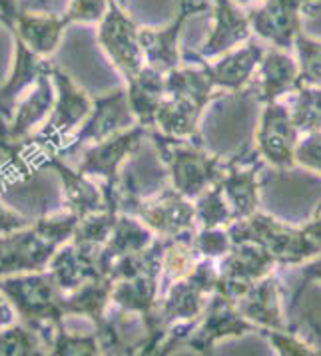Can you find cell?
Returning a JSON list of instances; mask_svg holds the SVG:
<instances>
[{
	"instance_id": "f35d334b",
	"label": "cell",
	"mask_w": 321,
	"mask_h": 356,
	"mask_svg": "<svg viewBox=\"0 0 321 356\" xmlns=\"http://www.w3.org/2000/svg\"><path fill=\"white\" fill-rule=\"evenodd\" d=\"M22 227H26V221L20 215L13 213L10 209L0 205V233H13Z\"/></svg>"
},
{
	"instance_id": "9a60e30c",
	"label": "cell",
	"mask_w": 321,
	"mask_h": 356,
	"mask_svg": "<svg viewBox=\"0 0 321 356\" xmlns=\"http://www.w3.org/2000/svg\"><path fill=\"white\" fill-rule=\"evenodd\" d=\"M56 249V243L44 239L34 227L18 233L13 231L6 237H0V277L13 273L44 271Z\"/></svg>"
},
{
	"instance_id": "ffe728a7",
	"label": "cell",
	"mask_w": 321,
	"mask_h": 356,
	"mask_svg": "<svg viewBox=\"0 0 321 356\" xmlns=\"http://www.w3.org/2000/svg\"><path fill=\"white\" fill-rule=\"evenodd\" d=\"M278 277L267 275L258 283L249 286L248 291L235 300L240 313L260 328H276V330H290L281 313L279 300Z\"/></svg>"
},
{
	"instance_id": "5b68a950",
	"label": "cell",
	"mask_w": 321,
	"mask_h": 356,
	"mask_svg": "<svg viewBox=\"0 0 321 356\" xmlns=\"http://www.w3.org/2000/svg\"><path fill=\"white\" fill-rule=\"evenodd\" d=\"M118 211L138 217L160 237H175L186 231H196V205L175 189H166L160 197L144 201L118 189Z\"/></svg>"
},
{
	"instance_id": "9c48e42d",
	"label": "cell",
	"mask_w": 321,
	"mask_h": 356,
	"mask_svg": "<svg viewBox=\"0 0 321 356\" xmlns=\"http://www.w3.org/2000/svg\"><path fill=\"white\" fill-rule=\"evenodd\" d=\"M311 0H263L258 8L248 10L249 26L256 36L290 50L304 29L306 6Z\"/></svg>"
},
{
	"instance_id": "5bb4252c",
	"label": "cell",
	"mask_w": 321,
	"mask_h": 356,
	"mask_svg": "<svg viewBox=\"0 0 321 356\" xmlns=\"http://www.w3.org/2000/svg\"><path fill=\"white\" fill-rule=\"evenodd\" d=\"M214 2V26L208 36L204 46L198 54H194L196 60H214L221 54L234 50L237 46L246 44L251 38V26L246 10L234 0H212Z\"/></svg>"
},
{
	"instance_id": "4fadbf2b",
	"label": "cell",
	"mask_w": 321,
	"mask_h": 356,
	"mask_svg": "<svg viewBox=\"0 0 321 356\" xmlns=\"http://www.w3.org/2000/svg\"><path fill=\"white\" fill-rule=\"evenodd\" d=\"M50 76L58 86L60 96L48 124L36 136V142L46 147H50V143L54 145L64 142V138H68L78 128V124L84 122V118H88L92 112L90 98L72 84V80L64 72L50 64Z\"/></svg>"
},
{
	"instance_id": "b9f144b4",
	"label": "cell",
	"mask_w": 321,
	"mask_h": 356,
	"mask_svg": "<svg viewBox=\"0 0 321 356\" xmlns=\"http://www.w3.org/2000/svg\"><path fill=\"white\" fill-rule=\"evenodd\" d=\"M234 2H237L240 6H246V4H251V2H256V0H234Z\"/></svg>"
},
{
	"instance_id": "d4e9b609",
	"label": "cell",
	"mask_w": 321,
	"mask_h": 356,
	"mask_svg": "<svg viewBox=\"0 0 321 356\" xmlns=\"http://www.w3.org/2000/svg\"><path fill=\"white\" fill-rule=\"evenodd\" d=\"M50 165H54L60 171L62 179H64V193H66V200L70 203V209L74 213L78 215L80 219L86 217L90 213H96V211H102L108 209L106 205V197H104V191H100L94 184H90L86 179L84 173H72L68 168H64L58 159H50Z\"/></svg>"
},
{
	"instance_id": "e575fe53",
	"label": "cell",
	"mask_w": 321,
	"mask_h": 356,
	"mask_svg": "<svg viewBox=\"0 0 321 356\" xmlns=\"http://www.w3.org/2000/svg\"><path fill=\"white\" fill-rule=\"evenodd\" d=\"M293 157H295V163L321 173V129L304 134V138L295 145Z\"/></svg>"
},
{
	"instance_id": "4dcf8cb0",
	"label": "cell",
	"mask_w": 321,
	"mask_h": 356,
	"mask_svg": "<svg viewBox=\"0 0 321 356\" xmlns=\"http://www.w3.org/2000/svg\"><path fill=\"white\" fill-rule=\"evenodd\" d=\"M191 243L198 255L214 261L226 255L234 245L228 227H202L198 233H194Z\"/></svg>"
},
{
	"instance_id": "4316f807",
	"label": "cell",
	"mask_w": 321,
	"mask_h": 356,
	"mask_svg": "<svg viewBox=\"0 0 321 356\" xmlns=\"http://www.w3.org/2000/svg\"><path fill=\"white\" fill-rule=\"evenodd\" d=\"M152 243H154L152 229L144 225L142 221H138L134 215L120 211L114 229L110 233V239L106 241L104 249L108 257L114 261L116 257L144 251Z\"/></svg>"
},
{
	"instance_id": "74e56055",
	"label": "cell",
	"mask_w": 321,
	"mask_h": 356,
	"mask_svg": "<svg viewBox=\"0 0 321 356\" xmlns=\"http://www.w3.org/2000/svg\"><path fill=\"white\" fill-rule=\"evenodd\" d=\"M311 281H320L321 283V253L315 261H311V263L304 265V269H302V281H299V285H297L295 293H293V302H297V300H299L302 293H304V289H306L307 283H311Z\"/></svg>"
},
{
	"instance_id": "d6986e66",
	"label": "cell",
	"mask_w": 321,
	"mask_h": 356,
	"mask_svg": "<svg viewBox=\"0 0 321 356\" xmlns=\"http://www.w3.org/2000/svg\"><path fill=\"white\" fill-rule=\"evenodd\" d=\"M262 163H253L249 168L237 165V157L224 163V173L218 184L224 189V197L232 207L234 221L248 219L256 211H260V181L258 173Z\"/></svg>"
},
{
	"instance_id": "ac0fdd59",
	"label": "cell",
	"mask_w": 321,
	"mask_h": 356,
	"mask_svg": "<svg viewBox=\"0 0 321 356\" xmlns=\"http://www.w3.org/2000/svg\"><path fill=\"white\" fill-rule=\"evenodd\" d=\"M258 78H260L258 100L262 104L278 102L281 96L295 92L304 84L299 62L293 60L290 50H283L278 46L265 48L262 62L258 66Z\"/></svg>"
},
{
	"instance_id": "d6a6232c",
	"label": "cell",
	"mask_w": 321,
	"mask_h": 356,
	"mask_svg": "<svg viewBox=\"0 0 321 356\" xmlns=\"http://www.w3.org/2000/svg\"><path fill=\"white\" fill-rule=\"evenodd\" d=\"M78 223H80V217L72 211V213L60 215V217L40 219V221L36 223L34 231H36L38 235H42L44 239L56 243V245H62V243H66V239L74 237Z\"/></svg>"
},
{
	"instance_id": "d590c367",
	"label": "cell",
	"mask_w": 321,
	"mask_h": 356,
	"mask_svg": "<svg viewBox=\"0 0 321 356\" xmlns=\"http://www.w3.org/2000/svg\"><path fill=\"white\" fill-rule=\"evenodd\" d=\"M52 353L54 355H96L100 353V344L98 339L88 337V339H74L68 337L62 328L54 332V341H52Z\"/></svg>"
},
{
	"instance_id": "484cf974",
	"label": "cell",
	"mask_w": 321,
	"mask_h": 356,
	"mask_svg": "<svg viewBox=\"0 0 321 356\" xmlns=\"http://www.w3.org/2000/svg\"><path fill=\"white\" fill-rule=\"evenodd\" d=\"M194 233L196 231H186L175 237H170L166 243L164 255H162V273H160V295L168 286L188 277L191 269L196 267V249H194Z\"/></svg>"
},
{
	"instance_id": "2e32d148",
	"label": "cell",
	"mask_w": 321,
	"mask_h": 356,
	"mask_svg": "<svg viewBox=\"0 0 321 356\" xmlns=\"http://www.w3.org/2000/svg\"><path fill=\"white\" fill-rule=\"evenodd\" d=\"M0 20L13 30L20 42L29 46L40 58L50 56L58 48L64 29L70 24L66 16H34L18 10L15 2H10L4 10H0Z\"/></svg>"
},
{
	"instance_id": "60d3db41",
	"label": "cell",
	"mask_w": 321,
	"mask_h": 356,
	"mask_svg": "<svg viewBox=\"0 0 321 356\" xmlns=\"http://www.w3.org/2000/svg\"><path fill=\"white\" fill-rule=\"evenodd\" d=\"M321 10V0H311L306 6V15L307 16H315Z\"/></svg>"
},
{
	"instance_id": "7a4b0ae2",
	"label": "cell",
	"mask_w": 321,
	"mask_h": 356,
	"mask_svg": "<svg viewBox=\"0 0 321 356\" xmlns=\"http://www.w3.org/2000/svg\"><path fill=\"white\" fill-rule=\"evenodd\" d=\"M232 243L251 241L262 245L278 259L281 267H297L321 253V215L302 227L285 225L272 215L256 211L248 219L228 225Z\"/></svg>"
},
{
	"instance_id": "e0dca14e",
	"label": "cell",
	"mask_w": 321,
	"mask_h": 356,
	"mask_svg": "<svg viewBox=\"0 0 321 356\" xmlns=\"http://www.w3.org/2000/svg\"><path fill=\"white\" fill-rule=\"evenodd\" d=\"M134 122H136V118L132 114L126 92H116L108 98H100L94 102V110L90 112V120L72 140V149L84 145V143L102 142L122 129L132 128Z\"/></svg>"
},
{
	"instance_id": "ba28073f",
	"label": "cell",
	"mask_w": 321,
	"mask_h": 356,
	"mask_svg": "<svg viewBox=\"0 0 321 356\" xmlns=\"http://www.w3.org/2000/svg\"><path fill=\"white\" fill-rule=\"evenodd\" d=\"M278 259L274 253L263 249L262 245L251 241L234 243L218 267V291L237 300L253 283H258L260 279L274 271Z\"/></svg>"
},
{
	"instance_id": "83f0119b",
	"label": "cell",
	"mask_w": 321,
	"mask_h": 356,
	"mask_svg": "<svg viewBox=\"0 0 321 356\" xmlns=\"http://www.w3.org/2000/svg\"><path fill=\"white\" fill-rule=\"evenodd\" d=\"M196 221L202 227H228L234 223L232 207L224 197V189L218 181L208 187L204 193L196 197Z\"/></svg>"
},
{
	"instance_id": "7402d4cb",
	"label": "cell",
	"mask_w": 321,
	"mask_h": 356,
	"mask_svg": "<svg viewBox=\"0 0 321 356\" xmlns=\"http://www.w3.org/2000/svg\"><path fill=\"white\" fill-rule=\"evenodd\" d=\"M112 300L120 309L140 314L148 330L154 325L160 300V273H142L132 279L116 281L112 286Z\"/></svg>"
},
{
	"instance_id": "8d00e7d4",
	"label": "cell",
	"mask_w": 321,
	"mask_h": 356,
	"mask_svg": "<svg viewBox=\"0 0 321 356\" xmlns=\"http://www.w3.org/2000/svg\"><path fill=\"white\" fill-rule=\"evenodd\" d=\"M108 10V0H72L66 20L72 22H100Z\"/></svg>"
},
{
	"instance_id": "44dd1931",
	"label": "cell",
	"mask_w": 321,
	"mask_h": 356,
	"mask_svg": "<svg viewBox=\"0 0 321 356\" xmlns=\"http://www.w3.org/2000/svg\"><path fill=\"white\" fill-rule=\"evenodd\" d=\"M263 52L265 48L262 44L249 38L244 46H237L234 50L221 54L216 64H208V70L216 88L228 92H240L258 72Z\"/></svg>"
},
{
	"instance_id": "6da1fadb",
	"label": "cell",
	"mask_w": 321,
	"mask_h": 356,
	"mask_svg": "<svg viewBox=\"0 0 321 356\" xmlns=\"http://www.w3.org/2000/svg\"><path fill=\"white\" fill-rule=\"evenodd\" d=\"M216 90L205 60L198 68L178 66L168 72L166 94L156 114V126L162 136L172 140H200L198 122L205 106L218 98Z\"/></svg>"
},
{
	"instance_id": "52a82bcc",
	"label": "cell",
	"mask_w": 321,
	"mask_h": 356,
	"mask_svg": "<svg viewBox=\"0 0 321 356\" xmlns=\"http://www.w3.org/2000/svg\"><path fill=\"white\" fill-rule=\"evenodd\" d=\"M140 29L130 16L122 10L118 0H108V10L100 20L98 42L118 70L130 82L146 66L144 50L138 38Z\"/></svg>"
},
{
	"instance_id": "f546056e",
	"label": "cell",
	"mask_w": 321,
	"mask_h": 356,
	"mask_svg": "<svg viewBox=\"0 0 321 356\" xmlns=\"http://www.w3.org/2000/svg\"><path fill=\"white\" fill-rule=\"evenodd\" d=\"M293 48L299 58L302 82L321 88V42L311 40L302 32V34H297Z\"/></svg>"
},
{
	"instance_id": "ab89813d",
	"label": "cell",
	"mask_w": 321,
	"mask_h": 356,
	"mask_svg": "<svg viewBox=\"0 0 321 356\" xmlns=\"http://www.w3.org/2000/svg\"><path fill=\"white\" fill-rule=\"evenodd\" d=\"M15 323V309L10 307V300L0 291V328L10 327Z\"/></svg>"
},
{
	"instance_id": "3957f363",
	"label": "cell",
	"mask_w": 321,
	"mask_h": 356,
	"mask_svg": "<svg viewBox=\"0 0 321 356\" xmlns=\"http://www.w3.org/2000/svg\"><path fill=\"white\" fill-rule=\"evenodd\" d=\"M0 291L10 300L15 311L38 337L54 332V325L62 318V291L50 271H34V275L0 279Z\"/></svg>"
},
{
	"instance_id": "cb8c5ba5",
	"label": "cell",
	"mask_w": 321,
	"mask_h": 356,
	"mask_svg": "<svg viewBox=\"0 0 321 356\" xmlns=\"http://www.w3.org/2000/svg\"><path fill=\"white\" fill-rule=\"evenodd\" d=\"M52 102H54V94H52V84H50V62H48V68L36 80V90L32 94H29V98L22 100V104L18 106L15 124L8 129L10 142L24 138L30 129L34 128L44 115L50 112Z\"/></svg>"
},
{
	"instance_id": "30bf717a",
	"label": "cell",
	"mask_w": 321,
	"mask_h": 356,
	"mask_svg": "<svg viewBox=\"0 0 321 356\" xmlns=\"http://www.w3.org/2000/svg\"><path fill=\"white\" fill-rule=\"evenodd\" d=\"M299 129L295 128L292 112L279 104L269 102L263 104L260 128L256 134L258 142V156L263 157L267 163L279 170H290L295 165V145L299 142Z\"/></svg>"
},
{
	"instance_id": "f1b7e54d",
	"label": "cell",
	"mask_w": 321,
	"mask_h": 356,
	"mask_svg": "<svg viewBox=\"0 0 321 356\" xmlns=\"http://www.w3.org/2000/svg\"><path fill=\"white\" fill-rule=\"evenodd\" d=\"M292 120L299 134L320 131L321 129V88L302 84L295 90L292 104Z\"/></svg>"
},
{
	"instance_id": "7c38bea8",
	"label": "cell",
	"mask_w": 321,
	"mask_h": 356,
	"mask_svg": "<svg viewBox=\"0 0 321 356\" xmlns=\"http://www.w3.org/2000/svg\"><path fill=\"white\" fill-rule=\"evenodd\" d=\"M146 136H150V129L138 124L118 131L102 142L94 143L84 154V161L80 163V173L102 177L106 181L104 189H116L120 163L140 147Z\"/></svg>"
},
{
	"instance_id": "8992f818",
	"label": "cell",
	"mask_w": 321,
	"mask_h": 356,
	"mask_svg": "<svg viewBox=\"0 0 321 356\" xmlns=\"http://www.w3.org/2000/svg\"><path fill=\"white\" fill-rule=\"evenodd\" d=\"M260 330L262 328L240 313L235 299L221 291H214L205 305L204 313L198 318L196 327L191 328L184 344L190 346L194 353L210 355L214 346L224 339L242 337V334L260 332Z\"/></svg>"
},
{
	"instance_id": "603a6c76",
	"label": "cell",
	"mask_w": 321,
	"mask_h": 356,
	"mask_svg": "<svg viewBox=\"0 0 321 356\" xmlns=\"http://www.w3.org/2000/svg\"><path fill=\"white\" fill-rule=\"evenodd\" d=\"M128 104L136 122L144 128H156V114L166 94V74L144 66L128 82Z\"/></svg>"
},
{
	"instance_id": "7bdbcfd3",
	"label": "cell",
	"mask_w": 321,
	"mask_h": 356,
	"mask_svg": "<svg viewBox=\"0 0 321 356\" xmlns=\"http://www.w3.org/2000/svg\"><path fill=\"white\" fill-rule=\"evenodd\" d=\"M0 4H2V0H0Z\"/></svg>"
},
{
	"instance_id": "1f68e13d",
	"label": "cell",
	"mask_w": 321,
	"mask_h": 356,
	"mask_svg": "<svg viewBox=\"0 0 321 356\" xmlns=\"http://www.w3.org/2000/svg\"><path fill=\"white\" fill-rule=\"evenodd\" d=\"M260 334L265 337L269 344L276 348V353L281 356H311L318 355L313 346L304 342L295 332L290 330H276V328H262Z\"/></svg>"
},
{
	"instance_id": "8fae6325",
	"label": "cell",
	"mask_w": 321,
	"mask_h": 356,
	"mask_svg": "<svg viewBox=\"0 0 321 356\" xmlns=\"http://www.w3.org/2000/svg\"><path fill=\"white\" fill-rule=\"evenodd\" d=\"M210 8L205 0H180L178 16L166 26V29H140L138 38L140 46L144 50L146 66L154 70L168 74L180 66V48H178V38L182 34V29L186 20L191 15H200Z\"/></svg>"
},
{
	"instance_id": "277c9868",
	"label": "cell",
	"mask_w": 321,
	"mask_h": 356,
	"mask_svg": "<svg viewBox=\"0 0 321 356\" xmlns=\"http://www.w3.org/2000/svg\"><path fill=\"white\" fill-rule=\"evenodd\" d=\"M150 138L154 140L160 157L168 163L172 184L178 193H182L188 200H196L200 193H204L208 187H212L224 173V163L218 156L208 154L202 142L186 143L184 140H172L162 134L150 131Z\"/></svg>"
},
{
	"instance_id": "836d02e7",
	"label": "cell",
	"mask_w": 321,
	"mask_h": 356,
	"mask_svg": "<svg viewBox=\"0 0 321 356\" xmlns=\"http://www.w3.org/2000/svg\"><path fill=\"white\" fill-rule=\"evenodd\" d=\"M38 334L30 328L15 327L0 332V355H34Z\"/></svg>"
}]
</instances>
